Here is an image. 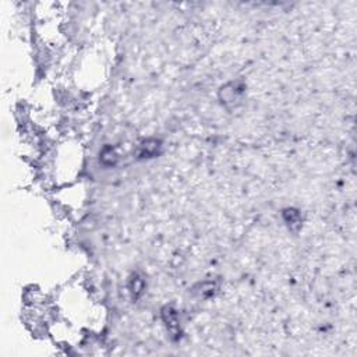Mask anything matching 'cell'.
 <instances>
[{"instance_id": "obj_1", "label": "cell", "mask_w": 357, "mask_h": 357, "mask_svg": "<svg viewBox=\"0 0 357 357\" xmlns=\"http://www.w3.org/2000/svg\"><path fill=\"white\" fill-rule=\"evenodd\" d=\"M159 141L156 140H148V141L142 142V145H140V149H138V155L140 158H151V156L156 155L159 152Z\"/></svg>"}]
</instances>
